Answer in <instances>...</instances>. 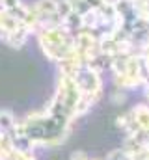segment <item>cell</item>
<instances>
[{
	"instance_id": "1",
	"label": "cell",
	"mask_w": 149,
	"mask_h": 160,
	"mask_svg": "<svg viewBox=\"0 0 149 160\" xmlns=\"http://www.w3.org/2000/svg\"><path fill=\"white\" fill-rule=\"evenodd\" d=\"M30 30L11 13L4 11L0 8V41L6 43L11 48H21L26 45L30 38Z\"/></svg>"
},
{
	"instance_id": "2",
	"label": "cell",
	"mask_w": 149,
	"mask_h": 160,
	"mask_svg": "<svg viewBox=\"0 0 149 160\" xmlns=\"http://www.w3.org/2000/svg\"><path fill=\"white\" fill-rule=\"evenodd\" d=\"M0 160H36L32 151H24V149H17V147H9L4 155H0Z\"/></svg>"
},
{
	"instance_id": "3",
	"label": "cell",
	"mask_w": 149,
	"mask_h": 160,
	"mask_svg": "<svg viewBox=\"0 0 149 160\" xmlns=\"http://www.w3.org/2000/svg\"><path fill=\"white\" fill-rule=\"evenodd\" d=\"M17 123H19V121L13 118L11 112H8V110H0V130H2V132L11 134L13 128L17 127Z\"/></svg>"
}]
</instances>
